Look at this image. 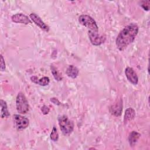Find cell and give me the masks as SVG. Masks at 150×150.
I'll list each match as a JSON object with an SVG mask.
<instances>
[{
  "label": "cell",
  "instance_id": "ac0fdd59",
  "mask_svg": "<svg viewBox=\"0 0 150 150\" xmlns=\"http://www.w3.org/2000/svg\"><path fill=\"white\" fill-rule=\"evenodd\" d=\"M149 1H141V6L144 9V10L148 11L149 10Z\"/></svg>",
  "mask_w": 150,
  "mask_h": 150
},
{
  "label": "cell",
  "instance_id": "8fae6325",
  "mask_svg": "<svg viewBox=\"0 0 150 150\" xmlns=\"http://www.w3.org/2000/svg\"><path fill=\"white\" fill-rule=\"evenodd\" d=\"M135 110L133 108L129 107V108H127L125 111L124 121L125 123H126L128 121L132 120L135 118Z\"/></svg>",
  "mask_w": 150,
  "mask_h": 150
},
{
  "label": "cell",
  "instance_id": "52a82bcc",
  "mask_svg": "<svg viewBox=\"0 0 150 150\" xmlns=\"http://www.w3.org/2000/svg\"><path fill=\"white\" fill-rule=\"evenodd\" d=\"M29 17L32 19V21L41 29L45 32H48L49 30V27L42 20V19L37 14L35 13H32L30 14Z\"/></svg>",
  "mask_w": 150,
  "mask_h": 150
},
{
  "label": "cell",
  "instance_id": "2e32d148",
  "mask_svg": "<svg viewBox=\"0 0 150 150\" xmlns=\"http://www.w3.org/2000/svg\"><path fill=\"white\" fill-rule=\"evenodd\" d=\"M51 71L53 74V77H54V79L57 80V81H60L62 79V77H61V76L60 75V74L59 73V72L57 71V69H56V67L54 66H53V65L51 66Z\"/></svg>",
  "mask_w": 150,
  "mask_h": 150
},
{
  "label": "cell",
  "instance_id": "ffe728a7",
  "mask_svg": "<svg viewBox=\"0 0 150 150\" xmlns=\"http://www.w3.org/2000/svg\"><path fill=\"white\" fill-rule=\"evenodd\" d=\"M41 110H42V111L43 114H47L49 112V108L47 106H46V105H43L42 107Z\"/></svg>",
  "mask_w": 150,
  "mask_h": 150
},
{
  "label": "cell",
  "instance_id": "7c38bea8",
  "mask_svg": "<svg viewBox=\"0 0 150 150\" xmlns=\"http://www.w3.org/2000/svg\"><path fill=\"white\" fill-rule=\"evenodd\" d=\"M66 73L69 77H70L72 79H75L78 76L79 70L76 66H74L73 65H70L67 67Z\"/></svg>",
  "mask_w": 150,
  "mask_h": 150
},
{
  "label": "cell",
  "instance_id": "44dd1931",
  "mask_svg": "<svg viewBox=\"0 0 150 150\" xmlns=\"http://www.w3.org/2000/svg\"><path fill=\"white\" fill-rule=\"evenodd\" d=\"M50 101H51L53 103H54V104H57V105H59V104H60V102L59 101V100H58L57 99L55 98H52L50 99Z\"/></svg>",
  "mask_w": 150,
  "mask_h": 150
},
{
  "label": "cell",
  "instance_id": "6da1fadb",
  "mask_svg": "<svg viewBox=\"0 0 150 150\" xmlns=\"http://www.w3.org/2000/svg\"><path fill=\"white\" fill-rule=\"evenodd\" d=\"M138 32V26L131 23L125 27L118 34L115 40L117 47L120 50H124L134 40Z\"/></svg>",
  "mask_w": 150,
  "mask_h": 150
},
{
  "label": "cell",
  "instance_id": "8992f818",
  "mask_svg": "<svg viewBox=\"0 0 150 150\" xmlns=\"http://www.w3.org/2000/svg\"><path fill=\"white\" fill-rule=\"evenodd\" d=\"M88 35L91 43L94 46L100 45L105 40V38L102 35H100L98 32L88 30Z\"/></svg>",
  "mask_w": 150,
  "mask_h": 150
},
{
  "label": "cell",
  "instance_id": "d6986e66",
  "mask_svg": "<svg viewBox=\"0 0 150 150\" xmlns=\"http://www.w3.org/2000/svg\"><path fill=\"white\" fill-rule=\"evenodd\" d=\"M1 71H4L5 69V63L2 55H1Z\"/></svg>",
  "mask_w": 150,
  "mask_h": 150
},
{
  "label": "cell",
  "instance_id": "9c48e42d",
  "mask_svg": "<svg viewBox=\"0 0 150 150\" xmlns=\"http://www.w3.org/2000/svg\"><path fill=\"white\" fill-rule=\"evenodd\" d=\"M11 19L15 23H20L25 25L31 23V21L28 17L23 13H16L12 16Z\"/></svg>",
  "mask_w": 150,
  "mask_h": 150
},
{
  "label": "cell",
  "instance_id": "9a60e30c",
  "mask_svg": "<svg viewBox=\"0 0 150 150\" xmlns=\"http://www.w3.org/2000/svg\"><path fill=\"white\" fill-rule=\"evenodd\" d=\"M122 104L121 103H119L118 105L115 104L112 107V108H110V111L112 114L115 115V116H119L121 115V111L122 110Z\"/></svg>",
  "mask_w": 150,
  "mask_h": 150
},
{
  "label": "cell",
  "instance_id": "7a4b0ae2",
  "mask_svg": "<svg viewBox=\"0 0 150 150\" xmlns=\"http://www.w3.org/2000/svg\"><path fill=\"white\" fill-rule=\"evenodd\" d=\"M59 125L62 133L65 135L70 134L74 129V123L73 121L69 120L66 115H62L59 117Z\"/></svg>",
  "mask_w": 150,
  "mask_h": 150
},
{
  "label": "cell",
  "instance_id": "ba28073f",
  "mask_svg": "<svg viewBox=\"0 0 150 150\" xmlns=\"http://www.w3.org/2000/svg\"><path fill=\"white\" fill-rule=\"evenodd\" d=\"M125 74L128 80L132 84L136 85L138 82V77L137 73L131 67H128L125 70Z\"/></svg>",
  "mask_w": 150,
  "mask_h": 150
},
{
  "label": "cell",
  "instance_id": "e0dca14e",
  "mask_svg": "<svg viewBox=\"0 0 150 150\" xmlns=\"http://www.w3.org/2000/svg\"><path fill=\"white\" fill-rule=\"evenodd\" d=\"M59 138V134L57 132V129L55 127H53L52 131L50 133V139L53 141H57Z\"/></svg>",
  "mask_w": 150,
  "mask_h": 150
},
{
  "label": "cell",
  "instance_id": "277c9868",
  "mask_svg": "<svg viewBox=\"0 0 150 150\" xmlns=\"http://www.w3.org/2000/svg\"><path fill=\"white\" fill-rule=\"evenodd\" d=\"M79 21L81 25L88 28L89 30L98 32V26L94 19L90 16L87 15H81L79 16Z\"/></svg>",
  "mask_w": 150,
  "mask_h": 150
},
{
  "label": "cell",
  "instance_id": "5b68a950",
  "mask_svg": "<svg viewBox=\"0 0 150 150\" xmlns=\"http://www.w3.org/2000/svg\"><path fill=\"white\" fill-rule=\"evenodd\" d=\"M15 124L18 129H23L27 128L29 124V120L21 115L15 114L13 115Z\"/></svg>",
  "mask_w": 150,
  "mask_h": 150
},
{
  "label": "cell",
  "instance_id": "4fadbf2b",
  "mask_svg": "<svg viewBox=\"0 0 150 150\" xmlns=\"http://www.w3.org/2000/svg\"><path fill=\"white\" fill-rule=\"evenodd\" d=\"M141 134L135 131H132L128 136V141L131 146H134L139 138Z\"/></svg>",
  "mask_w": 150,
  "mask_h": 150
},
{
  "label": "cell",
  "instance_id": "3957f363",
  "mask_svg": "<svg viewBox=\"0 0 150 150\" xmlns=\"http://www.w3.org/2000/svg\"><path fill=\"white\" fill-rule=\"evenodd\" d=\"M17 111L20 114H26L29 111V105L25 96L22 93H18L16 98Z\"/></svg>",
  "mask_w": 150,
  "mask_h": 150
},
{
  "label": "cell",
  "instance_id": "5bb4252c",
  "mask_svg": "<svg viewBox=\"0 0 150 150\" xmlns=\"http://www.w3.org/2000/svg\"><path fill=\"white\" fill-rule=\"evenodd\" d=\"M1 118H3L5 117L6 118L8 117L10 115V114L8 110L6 102L3 100H1Z\"/></svg>",
  "mask_w": 150,
  "mask_h": 150
},
{
  "label": "cell",
  "instance_id": "30bf717a",
  "mask_svg": "<svg viewBox=\"0 0 150 150\" xmlns=\"http://www.w3.org/2000/svg\"><path fill=\"white\" fill-rule=\"evenodd\" d=\"M30 79L32 82L43 86L48 85L50 82V80L48 77H43L39 79L36 76H32L30 77Z\"/></svg>",
  "mask_w": 150,
  "mask_h": 150
}]
</instances>
